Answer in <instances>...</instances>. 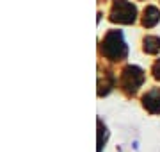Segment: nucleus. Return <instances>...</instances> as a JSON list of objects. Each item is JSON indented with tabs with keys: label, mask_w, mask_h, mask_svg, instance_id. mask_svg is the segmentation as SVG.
<instances>
[{
	"label": "nucleus",
	"mask_w": 160,
	"mask_h": 152,
	"mask_svg": "<svg viewBox=\"0 0 160 152\" xmlns=\"http://www.w3.org/2000/svg\"><path fill=\"white\" fill-rule=\"evenodd\" d=\"M102 54L112 61L123 59L128 54V48H126L121 30H109V34L105 36V40L102 43Z\"/></svg>",
	"instance_id": "obj_1"
},
{
	"label": "nucleus",
	"mask_w": 160,
	"mask_h": 152,
	"mask_svg": "<svg viewBox=\"0 0 160 152\" xmlns=\"http://www.w3.org/2000/svg\"><path fill=\"white\" fill-rule=\"evenodd\" d=\"M135 16H137V9L132 2H126V0H116L112 9H110V22L114 24H133L135 22Z\"/></svg>",
	"instance_id": "obj_2"
},
{
	"label": "nucleus",
	"mask_w": 160,
	"mask_h": 152,
	"mask_svg": "<svg viewBox=\"0 0 160 152\" xmlns=\"http://www.w3.org/2000/svg\"><path fill=\"white\" fill-rule=\"evenodd\" d=\"M144 82V72L139 66H126L121 77V86L126 93H135Z\"/></svg>",
	"instance_id": "obj_3"
},
{
	"label": "nucleus",
	"mask_w": 160,
	"mask_h": 152,
	"mask_svg": "<svg viewBox=\"0 0 160 152\" xmlns=\"http://www.w3.org/2000/svg\"><path fill=\"white\" fill-rule=\"evenodd\" d=\"M142 106L153 115H160V88L149 90L142 97Z\"/></svg>",
	"instance_id": "obj_4"
},
{
	"label": "nucleus",
	"mask_w": 160,
	"mask_h": 152,
	"mask_svg": "<svg viewBox=\"0 0 160 152\" xmlns=\"http://www.w3.org/2000/svg\"><path fill=\"white\" fill-rule=\"evenodd\" d=\"M160 22V11L157 7L149 6L144 9V16H142V25L144 27H155Z\"/></svg>",
	"instance_id": "obj_5"
},
{
	"label": "nucleus",
	"mask_w": 160,
	"mask_h": 152,
	"mask_svg": "<svg viewBox=\"0 0 160 152\" xmlns=\"http://www.w3.org/2000/svg\"><path fill=\"white\" fill-rule=\"evenodd\" d=\"M158 50H160V38H157V36H146L144 38V52L157 54Z\"/></svg>",
	"instance_id": "obj_6"
},
{
	"label": "nucleus",
	"mask_w": 160,
	"mask_h": 152,
	"mask_svg": "<svg viewBox=\"0 0 160 152\" xmlns=\"http://www.w3.org/2000/svg\"><path fill=\"white\" fill-rule=\"evenodd\" d=\"M107 127L102 125V120L98 118V152H102V147H105V141H107Z\"/></svg>",
	"instance_id": "obj_7"
},
{
	"label": "nucleus",
	"mask_w": 160,
	"mask_h": 152,
	"mask_svg": "<svg viewBox=\"0 0 160 152\" xmlns=\"http://www.w3.org/2000/svg\"><path fill=\"white\" fill-rule=\"evenodd\" d=\"M153 75H155V79H158V81H160V61H157V63H155V66H153Z\"/></svg>",
	"instance_id": "obj_8"
}]
</instances>
